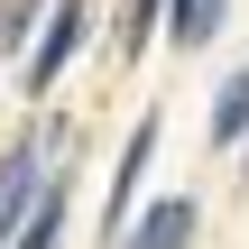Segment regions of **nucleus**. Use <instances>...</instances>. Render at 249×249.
<instances>
[{
  "label": "nucleus",
  "mask_w": 249,
  "mask_h": 249,
  "mask_svg": "<svg viewBox=\"0 0 249 249\" xmlns=\"http://www.w3.org/2000/svg\"><path fill=\"white\" fill-rule=\"evenodd\" d=\"M46 9H55V0H0V55H9V65H18V55L37 46V28H46Z\"/></svg>",
  "instance_id": "1a4fd4ad"
},
{
  "label": "nucleus",
  "mask_w": 249,
  "mask_h": 249,
  "mask_svg": "<svg viewBox=\"0 0 249 249\" xmlns=\"http://www.w3.org/2000/svg\"><path fill=\"white\" fill-rule=\"evenodd\" d=\"M65 139H55V176H46V194H37V213L18 222V240L9 249H65V222H74V176H65Z\"/></svg>",
  "instance_id": "39448f33"
},
{
  "label": "nucleus",
  "mask_w": 249,
  "mask_h": 249,
  "mask_svg": "<svg viewBox=\"0 0 249 249\" xmlns=\"http://www.w3.org/2000/svg\"><path fill=\"white\" fill-rule=\"evenodd\" d=\"M148 166H157V111H139L129 148L111 157V185H102V249H111L120 231H129V222H139V194H148Z\"/></svg>",
  "instance_id": "7ed1b4c3"
},
{
  "label": "nucleus",
  "mask_w": 249,
  "mask_h": 249,
  "mask_svg": "<svg viewBox=\"0 0 249 249\" xmlns=\"http://www.w3.org/2000/svg\"><path fill=\"white\" fill-rule=\"evenodd\" d=\"M203 139L231 157V148H249V65H231L222 83H213V120H203Z\"/></svg>",
  "instance_id": "423d86ee"
},
{
  "label": "nucleus",
  "mask_w": 249,
  "mask_h": 249,
  "mask_svg": "<svg viewBox=\"0 0 249 249\" xmlns=\"http://www.w3.org/2000/svg\"><path fill=\"white\" fill-rule=\"evenodd\" d=\"M194 222H203V203H194V194H148V203H139V222H129L111 249H185V240H194Z\"/></svg>",
  "instance_id": "20e7f679"
},
{
  "label": "nucleus",
  "mask_w": 249,
  "mask_h": 249,
  "mask_svg": "<svg viewBox=\"0 0 249 249\" xmlns=\"http://www.w3.org/2000/svg\"><path fill=\"white\" fill-rule=\"evenodd\" d=\"M222 18H231V0H166V37H176L185 55H203V46L222 37Z\"/></svg>",
  "instance_id": "6e6552de"
},
{
  "label": "nucleus",
  "mask_w": 249,
  "mask_h": 249,
  "mask_svg": "<svg viewBox=\"0 0 249 249\" xmlns=\"http://www.w3.org/2000/svg\"><path fill=\"white\" fill-rule=\"evenodd\" d=\"M83 37H92V0H55V9H46V28H37V46L18 55V92H28V102H46V92L65 83V65L83 55Z\"/></svg>",
  "instance_id": "f257e3e1"
},
{
  "label": "nucleus",
  "mask_w": 249,
  "mask_h": 249,
  "mask_svg": "<svg viewBox=\"0 0 249 249\" xmlns=\"http://www.w3.org/2000/svg\"><path fill=\"white\" fill-rule=\"evenodd\" d=\"M157 28H166V0H120V18H111V55L139 65V55L157 46Z\"/></svg>",
  "instance_id": "0eeeda50"
},
{
  "label": "nucleus",
  "mask_w": 249,
  "mask_h": 249,
  "mask_svg": "<svg viewBox=\"0 0 249 249\" xmlns=\"http://www.w3.org/2000/svg\"><path fill=\"white\" fill-rule=\"evenodd\" d=\"M46 176H55V139H46V129H18V139L0 148V249L18 240V222L37 213Z\"/></svg>",
  "instance_id": "f03ea898"
}]
</instances>
